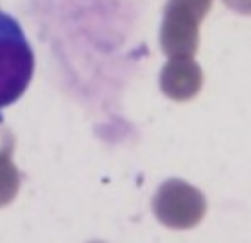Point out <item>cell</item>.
<instances>
[{
	"label": "cell",
	"instance_id": "6da1fadb",
	"mask_svg": "<svg viewBox=\"0 0 251 243\" xmlns=\"http://www.w3.org/2000/svg\"><path fill=\"white\" fill-rule=\"evenodd\" d=\"M35 69L29 40L16 18L0 9V122L2 111L25 95Z\"/></svg>",
	"mask_w": 251,
	"mask_h": 243
},
{
	"label": "cell",
	"instance_id": "7a4b0ae2",
	"mask_svg": "<svg viewBox=\"0 0 251 243\" xmlns=\"http://www.w3.org/2000/svg\"><path fill=\"white\" fill-rule=\"evenodd\" d=\"M209 7L212 0H170L161 25V47L165 56H194L199 49V25Z\"/></svg>",
	"mask_w": 251,
	"mask_h": 243
},
{
	"label": "cell",
	"instance_id": "3957f363",
	"mask_svg": "<svg viewBox=\"0 0 251 243\" xmlns=\"http://www.w3.org/2000/svg\"><path fill=\"white\" fill-rule=\"evenodd\" d=\"M205 197L194 186L170 179L159 188L154 197V214L163 226L174 230H187L194 228L205 217Z\"/></svg>",
	"mask_w": 251,
	"mask_h": 243
},
{
	"label": "cell",
	"instance_id": "277c9868",
	"mask_svg": "<svg viewBox=\"0 0 251 243\" xmlns=\"http://www.w3.org/2000/svg\"><path fill=\"white\" fill-rule=\"evenodd\" d=\"M203 87V71L194 62V56L170 58L161 71V91L176 102L192 100Z\"/></svg>",
	"mask_w": 251,
	"mask_h": 243
},
{
	"label": "cell",
	"instance_id": "5b68a950",
	"mask_svg": "<svg viewBox=\"0 0 251 243\" xmlns=\"http://www.w3.org/2000/svg\"><path fill=\"white\" fill-rule=\"evenodd\" d=\"M225 4L229 9H234V11L245 13V16L251 13V0H225Z\"/></svg>",
	"mask_w": 251,
	"mask_h": 243
}]
</instances>
